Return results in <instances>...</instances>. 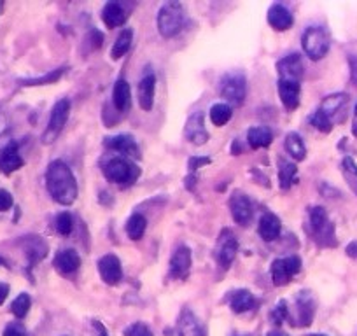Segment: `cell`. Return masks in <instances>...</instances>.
<instances>
[{
	"label": "cell",
	"mask_w": 357,
	"mask_h": 336,
	"mask_svg": "<svg viewBox=\"0 0 357 336\" xmlns=\"http://www.w3.org/2000/svg\"><path fill=\"white\" fill-rule=\"evenodd\" d=\"M46 187L53 200L60 205H72L77 200V183L72 170L62 160L49 163L46 170Z\"/></svg>",
	"instance_id": "6da1fadb"
},
{
	"label": "cell",
	"mask_w": 357,
	"mask_h": 336,
	"mask_svg": "<svg viewBox=\"0 0 357 336\" xmlns=\"http://www.w3.org/2000/svg\"><path fill=\"white\" fill-rule=\"evenodd\" d=\"M184 23H186V11H184L183 4L167 2L165 6H161L160 12H158V30H160L161 37L172 39V37L178 35L183 32Z\"/></svg>",
	"instance_id": "7a4b0ae2"
},
{
	"label": "cell",
	"mask_w": 357,
	"mask_h": 336,
	"mask_svg": "<svg viewBox=\"0 0 357 336\" xmlns=\"http://www.w3.org/2000/svg\"><path fill=\"white\" fill-rule=\"evenodd\" d=\"M103 176L114 184L130 186V184H133L139 179L140 168L137 167L133 161L128 160V158L116 156L110 158V160L103 165Z\"/></svg>",
	"instance_id": "3957f363"
},
{
	"label": "cell",
	"mask_w": 357,
	"mask_h": 336,
	"mask_svg": "<svg viewBox=\"0 0 357 336\" xmlns=\"http://www.w3.org/2000/svg\"><path fill=\"white\" fill-rule=\"evenodd\" d=\"M301 44L310 60H322L331 48V39L322 26H308L301 37Z\"/></svg>",
	"instance_id": "277c9868"
},
{
	"label": "cell",
	"mask_w": 357,
	"mask_h": 336,
	"mask_svg": "<svg viewBox=\"0 0 357 336\" xmlns=\"http://www.w3.org/2000/svg\"><path fill=\"white\" fill-rule=\"evenodd\" d=\"M219 93L228 100V106H242L247 96V79L242 72H228L219 81Z\"/></svg>",
	"instance_id": "5b68a950"
},
{
	"label": "cell",
	"mask_w": 357,
	"mask_h": 336,
	"mask_svg": "<svg viewBox=\"0 0 357 336\" xmlns=\"http://www.w3.org/2000/svg\"><path fill=\"white\" fill-rule=\"evenodd\" d=\"M69 114H70V100L69 99H62L53 106L51 109V116H49L48 126H46V132L42 135V142L44 144H53L62 133L63 126L69 121Z\"/></svg>",
	"instance_id": "8992f818"
},
{
	"label": "cell",
	"mask_w": 357,
	"mask_h": 336,
	"mask_svg": "<svg viewBox=\"0 0 357 336\" xmlns=\"http://www.w3.org/2000/svg\"><path fill=\"white\" fill-rule=\"evenodd\" d=\"M310 226H312V231H314L315 237H317V242H321L322 245H336L335 226H333V223L329 221L326 208H310Z\"/></svg>",
	"instance_id": "52a82bcc"
},
{
	"label": "cell",
	"mask_w": 357,
	"mask_h": 336,
	"mask_svg": "<svg viewBox=\"0 0 357 336\" xmlns=\"http://www.w3.org/2000/svg\"><path fill=\"white\" fill-rule=\"evenodd\" d=\"M238 252V240L230 230H222L217 238V247H215V258L217 263L221 264L224 270L231 267Z\"/></svg>",
	"instance_id": "ba28073f"
},
{
	"label": "cell",
	"mask_w": 357,
	"mask_h": 336,
	"mask_svg": "<svg viewBox=\"0 0 357 336\" xmlns=\"http://www.w3.org/2000/svg\"><path fill=\"white\" fill-rule=\"evenodd\" d=\"M301 270V260L298 256L284 258V260H275L272 263V280L275 285L282 287V285L289 284L292 277L296 274H299Z\"/></svg>",
	"instance_id": "9c48e42d"
},
{
	"label": "cell",
	"mask_w": 357,
	"mask_h": 336,
	"mask_svg": "<svg viewBox=\"0 0 357 336\" xmlns=\"http://www.w3.org/2000/svg\"><path fill=\"white\" fill-rule=\"evenodd\" d=\"M191 267H193V256H191L190 247L181 245L178 249H175L170 260V277L184 280V278L190 277Z\"/></svg>",
	"instance_id": "30bf717a"
},
{
	"label": "cell",
	"mask_w": 357,
	"mask_h": 336,
	"mask_svg": "<svg viewBox=\"0 0 357 336\" xmlns=\"http://www.w3.org/2000/svg\"><path fill=\"white\" fill-rule=\"evenodd\" d=\"M99 267V274L102 277V280L109 285L119 284L121 278H123V268H121L119 258L114 256V254H106L99 260L97 263Z\"/></svg>",
	"instance_id": "8fae6325"
},
{
	"label": "cell",
	"mask_w": 357,
	"mask_h": 336,
	"mask_svg": "<svg viewBox=\"0 0 357 336\" xmlns=\"http://www.w3.org/2000/svg\"><path fill=\"white\" fill-rule=\"evenodd\" d=\"M277 70H279V79L301 83L303 70H305L303 69L301 56H299L298 53H292V55L284 56V58L277 63Z\"/></svg>",
	"instance_id": "7c38bea8"
},
{
	"label": "cell",
	"mask_w": 357,
	"mask_h": 336,
	"mask_svg": "<svg viewBox=\"0 0 357 336\" xmlns=\"http://www.w3.org/2000/svg\"><path fill=\"white\" fill-rule=\"evenodd\" d=\"M168 336H204L200 322L191 310H184L174 329H167Z\"/></svg>",
	"instance_id": "4fadbf2b"
},
{
	"label": "cell",
	"mask_w": 357,
	"mask_h": 336,
	"mask_svg": "<svg viewBox=\"0 0 357 336\" xmlns=\"http://www.w3.org/2000/svg\"><path fill=\"white\" fill-rule=\"evenodd\" d=\"M230 210H231V217L235 219V223L245 226V224H247L252 217V203H251V200H249V196H245V194L240 193V191H237V193L231 194Z\"/></svg>",
	"instance_id": "5bb4252c"
},
{
	"label": "cell",
	"mask_w": 357,
	"mask_h": 336,
	"mask_svg": "<svg viewBox=\"0 0 357 336\" xmlns=\"http://www.w3.org/2000/svg\"><path fill=\"white\" fill-rule=\"evenodd\" d=\"M184 135L190 142H193L194 146H204L208 140V132L205 128V114L197 112L188 119L186 128H184Z\"/></svg>",
	"instance_id": "9a60e30c"
},
{
	"label": "cell",
	"mask_w": 357,
	"mask_h": 336,
	"mask_svg": "<svg viewBox=\"0 0 357 336\" xmlns=\"http://www.w3.org/2000/svg\"><path fill=\"white\" fill-rule=\"evenodd\" d=\"M106 147H109L110 151H116V153L123 154V158H139L140 149L137 146L135 139L126 133H121V135H114L106 139Z\"/></svg>",
	"instance_id": "2e32d148"
},
{
	"label": "cell",
	"mask_w": 357,
	"mask_h": 336,
	"mask_svg": "<svg viewBox=\"0 0 357 336\" xmlns=\"http://www.w3.org/2000/svg\"><path fill=\"white\" fill-rule=\"evenodd\" d=\"M23 163L25 161H23L22 154H19L18 144L9 142L8 146L2 147V151H0V170L2 172L9 176V174L19 170L23 167Z\"/></svg>",
	"instance_id": "e0dca14e"
},
{
	"label": "cell",
	"mask_w": 357,
	"mask_h": 336,
	"mask_svg": "<svg viewBox=\"0 0 357 336\" xmlns=\"http://www.w3.org/2000/svg\"><path fill=\"white\" fill-rule=\"evenodd\" d=\"M279 96H281L282 106L288 110H294L299 106V93H301V84L296 81L279 79Z\"/></svg>",
	"instance_id": "ac0fdd59"
},
{
	"label": "cell",
	"mask_w": 357,
	"mask_h": 336,
	"mask_svg": "<svg viewBox=\"0 0 357 336\" xmlns=\"http://www.w3.org/2000/svg\"><path fill=\"white\" fill-rule=\"evenodd\" d=\"M154 93H156V76L153 72H147L142 76L139 83V106L140 109L149 112L154 106Z\"/></svg>",
	"instance_id": "d6986e66"
},
{
	"label": "cell",
	"mask_w": 357,
	"mask_h": 336,
	"mask_svg": "<svg viewBox=\"0 0 357 336\" xmlns=\"http://www.w3.org/2000/svg\"><path fill=\"white\" fill-rule=\"evenodd\" d=\"M23 249H25V256L28 260L30 268L48 256V244L42 240V237H25Z\"/></svg>",
	"instance_id": "ffe728a7"
},
{
	"label": "cell",
	"mask_w": 357,
	"mask_h": 336,
	"mask_svg": "<svg viewBox=\"0 0 357 336\" xmlns=\"http://www.w3.org/2000/svg\"><path fill=\"white\" fill-rule=\"evenodd\" d=\"M56 270L63 275H72L79 270L81 267V258L77 254V251L74 249H63L55 256V261H53Z\"/></svg>",
	"instance_id": "44dd1931"
},
{
	"label": "cell",
	"mask_w": 357,
	"mask_h": 336,
	"mask_svg": "<svg viewBox=\"0 0 357 336\" xmlns=\"http://www.w3.org/2000/svg\"><path fill=\"white\" fill-rule=\"evenodd\" d=\"M292 23H294V18H292L291 11L282 4H274L268 9V25L277 32H285L291 28Z\"/></svg>",
	"instance_id": "7402d4cb"
},
{
	"label": "cell",
	"mask_w": 357,
	"mask_h": 336,
	"mask_svg": "<svg viewBox=\"0 0 357 336\" xmlns=\"http://www.w3.org/2000/svg\"><path fill=\"white\" fill-rule=\"evenodd\" d=\"M281 230H282L281 219H279L275 214H272V212L263 214L261 219H259V224H258V233L263 240L265 242L277 240L279 235H281Z\"/></svg>",
	"instance_id": "603a6c76"
},
{
	"label": "cell",
	"mask_w": 357,
	"mask_h": 336,
	"mask_svg": "<svg viewBox=\"0 0 357 336\" xmlns=\"http://www.w3.org/2000/svg\"><path fill=\"white\" fill-rule=\"evenodd\" d=\"M113 103L119 112H126L131 107V90L130 84L124 79H117L116 84H114Z\"/></svg>",
	"instance_id": "cb8c5ba5"
},
{
	"label": "cell",
	"mask_w": 357,
	"mask_h": 336,
	"mask_svg": "<svg viewBox=\"0 0 357 336\" xmlns=\"http://www.w3.org/2000/svg\"><path fill=\"white\" fill-rule=\"evenodd\" d=\"M230 307L235 314H245V312L252 310L256 307V298L251 291L247 289H238L231 294Z\"/></svg>",
	"instance_id": "d4e9b609"
},
{
	"label": "cell",
	"mask_w": 357,
	"mask_h": 336,
	"mask_svg": "<svg viewBox=\"0 0 357 336\" xmlns=\"http://www.w3.org/2000/svg\"><path fill=\"white\" fill-rule=\"evenodd\" d=\"M102 19L107 28H117L126 22V15H124V9L117 2H109V4L103 6Z\"/></svg>",
	"instance_id": "484cf974"
},
{
	"label": "cell",
	"mask_w": 357,
	"mask_h": 336,
	"mask_svg": "<svg viewBox=\"0 0 357 336\" xmlns=\"http://www.w3.org/2000/svg\"><path fill=\"white\" fill-rule=\"evenodd\" d=\"M315 305L308 292H301L298 296V322L299 326H310L314 321Z\"/></svg>",
	"instance_id": "4316f807"
},
{
	"label": "cell",
	"mask_w": 357,
	"mask_h": 336,
	"mask_svg": "<svg viewBox=\"0 0 357 336\" xmlns=\"http://www.w3.org/2000/svg\"><path fill=\"white\" fill-rule=\"evenodd\" d=\"M247 142L252 149H261V147H268L274 142V133L266 126H254L247 132Z\"/></svg>",
	"instance_id": "83f0119b"
},
{
	"label": "cell",
	"mask_w": 357,
	"mask_h": 336,
	"mask_svg": "<svg viewBox=\"0 0 357 336\" xmlns=\"http://www.w3.org/2000/svg\"><path fill=\"white\" fill-rule=\"evenodd\" d=\"M284 147H285V151L291 154V158H294L296 161L305 160V156H306L305 142H303V139L296 132H289L288 135H285Z\"/></svg>",
	"instance_id": "f1b7e54d"
},
{
	"label": "cell",
	"mask_w": 357,
	"mask_h": 336,
	"mask_svg": "<svg viewBox=\"0 0 357 336\" xmlns=\"http://www.w3.org/2000/svg\"><path fill=\"white\" fill-rule=\"evenodd\" d=\"M131 42H133V30L124 28L123 32L117 35L116 42L113 46V51H110V56L113 60H121L131 48Z\"/></svg>",
	"instance_id": "f546056e"
},
{
	"label": "cell",
	"mask_w": 357,
	"mask_h": 336,
	"mask_svg": "<svg viewBox=\"0 0 357 336\" xmlns=\"http://www.w3.org/2000/svg\"><path fill=\"white\" fill-rule=\"evenodd\" d=\"M279 180H281L282 190H289L291 186H294L296 180H298V168H296V165H292L291 161L281 160Z\"/></svg>",
	"instance_id": "4dcf8cb0"
},
{
	"label": "cell",
	"mask_w": 357,
	"mask_h": 336,
	"mask_svg": "<svg viewBox=\"0 0 357 336\" xmlns=\"http://www.w3.org/2000/svg\"><path fill=\"white\" fill-rule=\"evenodd\" d=\"M147 221L142 214H131L130 219L126 221V235L131 240H140L146 233Z\"/></svg>",
	"instance_id": "1f68e13d"
},
{
	"label": "cell",
	"mask_w": 357,
	"mask_h": 336,
	"mask_svg": "<svg viewBox=\"0 0 357 336\" xmlns=\"http://www.w3.org/2000/svg\"><path fill=\"white\" fill-rule=\"evenodd\" d=\"M231 116H233L231 106L222 102L215 103V106H212L210 110H208V117H210L212 124H215V126H224V124L231 119Z\"/></svg>",
	"instance_id": "d6a6232c"
},
{
	"label": "cell",
	"mask_w": 357,
	"mask_h": 336,
	"mask_svg": "<svg viewBox=\"0 0 357 336\" xmlns=\"http://www.w3.org/2000/svg\"><path fill=\"white\" fill-rule=\"evenodd\" d=\"M347 102H349V95H347V93H335V95L326 96L324 102H322V106H321V110L331 117V116H335V114L338 112V110L342 109Z\"/></svg>",
	"instance_id": "836d02e7"
},
{
	"label": "cell",
	"mask_w": 357,
	"mask_h": 336,
	"mask_svg": "<svg viewBox=\"0 0 357 336\" xmlns=\"http://www.w3.org/2000/svg\"><path fill=\"white\" fill-rule=\"evenodd\" d=\"M342 174L345 183L349 184L350 190L354 191V194L357 196V165L356 161L350 156H345L342 161Z\"/></svg>",
	"instance_id": "e575fe53"
},
{
	"label": "cell",
	"mask_w": 357,
	"mask_h": 336,
	"mask_svg": "<svg viewBox=\"0 0 357 336\" xmlns=\"http://www.w3.org/2000/svg\"><path fill=\"white\" fill-rule=\"evenodd\" d=\"M30 308H32V298L26 294V292H22L15 298V301L11 303V314L15 315L16 319H25L28 315Z\"/></svg>",
	"instance_id": "d590c367"
},
{
	"label": "cell",
	"mask_w": 357,
	"mask_h": 336,
	"mask_svg": "<svg viewBox=\"0 0 357 336\" xmlns=\"http://www.w3.org/2000/svg\"><path fill=\"white\" fill-rule=\"evenodd\" d=\"M65 74V69H56L53 72H48L46 76L42 77H33V79H23L22 84L23 86H44V84H53L56 81L62 79V76Z\"/></svg>",
	"instance_id": "8d00e7d4"
},
{
	"label": "cell",
	"mask_w": 357,
	"mask_h": 336,
	"mask_svg": "<svg viewBox=\"0 0 357 336\" xmlns=\"http://www.w3.org/2000/svg\"><path fill=\"white\" fill-rule=\"evenodd\" d=\"M310 123H312V126H315V128L322 133H329L333 130L331 117H329L328 114L322 112L321 109L315 110V112L310 116Z\"/></svg>",
	"instance_id": "74e56055"
},
{
	"label": "cell",
	"mask_w": 357,
	"mask_h": 336,
	"mask_svg": "<svg viewBox=\"0 0 357 336\" xmlns=\"http://www.w3.org/2000/svg\"><path fill=\"white\" fill-rule=\"evenodd\" d=\"M55 228L62 237H67V235L72 233V228H74V219L69 212H62L56 216L55 221Z\"/></svg>",
	"instance_id": "f35d334b"
},
{
	"label": "cell",
	"mask_w": 357,
	"mask_h": 336,
	"mask_svg": "<svg viewBox=\"0 0 357 336\" xmlns=\"http://www.w3.org/2000/svg\"><path fill=\"white\" fill-rule=\"evenodd\" d=\"M124 336H154V333L151 331L149 326L146 322H131L130 326H126L123 331Z\"/></svg>",
	"instance_id": "ab89813d"
},
{
	"label": "cell",
	"mask_w": 357,
	"mask_h": 336,
	"mask_svg": "<svg viewBox=\"0 0 357 336\" xmlns=\"http://www.w3.org/2000/svg\"><path fill=\"white\" fill-rule=\"evenodd\" d=\"M285 319H289V310H288V303L282 300L279 301V305H275L274 310L270 312V321L274 322L275 326H281Z\"/></svg>",
	"instance_id": "60d3db41"
},
{
	"label": "cell",
	"mask_w": 357,
	"mask_h": 336,
	"mask_svg": "<svg viewBox=\"0 0 357 336\" xmlns=\"http://www.w3.org/2000/svg\"><path fill=\"white\" fill-rule=\"evenodd\" d=\"M2 336H30L22 322H9L2 331Z\"/></svg>",
	"instance_id": "b9f144b4"
},
{
	"label": "cell",
	"mask_w": 357,
	"mask_h": 336,
	"mask_svg": "<svg viewBox=\"0 0 357 336\" xmlns=\"http://www.w3.org/2000/svg\"><path fill=\"white\" fill-rule=\"evenodd\" d=\"M13 203L15 201H13L11 193L6 190H0V212H8L9 208L13 207Z\"/></svg>",
	"instance_id": "7bdbcfd3"
},
{
	"label": "cell",
	"mask_w": 357,
	"mask_h": 336,
	"mask_svg": "<svg viewBox=\"0 0 357 336\" xmlns=\"http://www.w3.org/2000/svg\"><path fill=\"white\" fill-rule=\"evenodd\" d=\"M88 40H90V44H92L93 49H99L100 46H102V42H103L102 32H99L97 28H93L92 32L88 33Z\"/></svg>",
	"instance_id": "ee69618b"
},
{
	"label": "cell",
	"mask_w": 357,
	"mask_h": 336,
	"mask_svg": "<svg viewBox=\"0 0 357 336\" xmlns=\"http://www.w3.org/2000/svg\"><path fill=\"white\" fill-rule=\"evenodd\" d=\"M210 163V158L207 156H193L190 160V163H188V167H190L191 172H197L198 168L204 167V165H208Z\"/></svg>",
	"instance_id": "f6af8a7d"
},
{
	"label": "cell",
	"mask_w": 357,
	"mask_h": 336,
	"mask_svg": "<svg viewBox=\"0 0 357 336\" xmlns=\"http://www.w3.org/2000/svg\"><path fill=\"white\" fill-rule=\"evenodd\" d=\"M349 63H350V79H352V83L357 86V58L356 56H350Z\"/></svg>",
	"instance_id": "bcb514c9"
},
{
	"label": "cell",
	"mask_w": 357,
	"mask_h": 336,
	"mask_svg": "<svg viewBox=\"0 0 357 336\" xmlns=\"http://www.w3.org/2000/svg\"><path fill=\"white\" fill-rule=\"evenodd\" d=\"M9 296V285L4 284V282H0V305H4V301L8 300Z\"/></svg>",
	"instance_id": "7dc6e473"
},
{
	"label": "cell",
	"mask_w": 357,
	"mask_h": 336,
	"mask_svg": "<svg viewBox=\"0 0 357 336\" xmlns=\"http://www.w3.org/2000/svg\"><path fill=\"white\" fill-rule=\"evenodd\" d=\"M347 256L357 260V242H350V244L347 245Z\"/></svg>",
	"instance_id": "c3c4849f"
},
{
	"label": "cell",
	"mask_w": 357,
	"mask_h": 336,
	"mask_svg": "<svg viewBox=\"0 0 357 336\" xmlns=\"http://www.w3.org/2000/svg\"><path fill=\"white\" fill-rule=\"evenodd\" d=\"M352 133L354 137H357V103L354 107V117H352Z\"/></svg>",
	"instance_id": "681fc988"
},
{
	"label": "cell",
	"mask_w": 357,
	"mask_h": 336,
	"mask_svg": "<svg viewBox=\"0 0 357 336\" xmlns=\"http://www.w3.org/2000/svg\"><path fill=\"white\" fill-rule=\"evenodd\" d=\"M95 326H97V328H99V331H100V336H109V335H107L106 328H103V326L100 324V322H95Z\"/></svg>",
	"instance_id": "f907efd6"
},
{
	"label": "cell",
	"mask_w": 357,
	"mask_h": 336,
	"mask_svg": "<svg viewBox=\"0 0 357 336\" xmlns=\"http://www.w3.org/2000/svg\"><path fill=\"white\" fill-rule=\"evenodd\" d=\"M268 336H288V335H284V333H270Z\"/></svg>",
	"instance_id": "816d5d0a"
},
{
	"label": "cell",
	"mask_w": 357,
	"mask_h": 336,
	"mask_svg": "<svg viewBox=\"0 0 357 336\" xmlns=\"http://www.w3.org/2000/svg\"><path fill=\"white\" fill-rule=\"evenodd\" d=\"M6 264H8V263H6L4 258H0V267H6Z\"/></svg>",
	"instance_id": "f5cc1de1"
},
{
	"label": "cell",
	"mask_w": 357,
	"mask_h": 336,
	"mask_svg": "<svg viewBox=\"0 0 357 336\" xmlns=\"http://www.w3.org/2000/svg\"><path fill=\"white\" fill-rule=\"evenodd\" d=\"M312 336H328V335H312Z\"/></svg>",
	"instance_id": "db71d44e"
}]
</instances>
